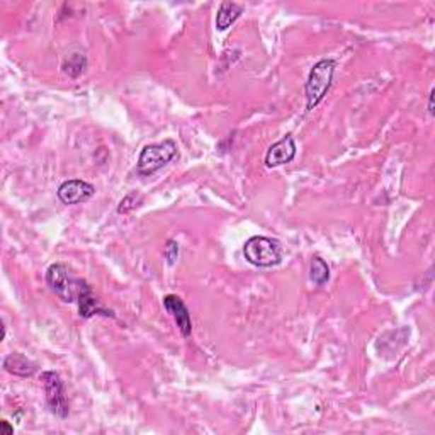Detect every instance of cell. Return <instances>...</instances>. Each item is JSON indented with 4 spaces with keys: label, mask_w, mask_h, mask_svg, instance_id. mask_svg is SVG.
Masks as SVG:
<instances>
[{
    "label": "cell",
    "mask_w": 435,
    "mask_h": 435,
    "mask_svg": "<svg viewBox=\"0 0 435 435\" xmlns=\"http://www.w3.org/2000/svg\"><path fill=\"white\" fill-rule=\"evenodd\" d=\"M41 378H43L46 403H48L50 412L58 418L69 417V401H66L65 386H63L60 376L54 373V371H46Z\"/></svg>",
    "instance_id": "5b68a950"
},
{
    "label": "cell",
    "mask_w": 435,
    "mask_h": 435,
    "mask_svg": "<svg viewBox=\"0 0 435 435\" xmlns=\"http://www.w3.org/2000/svg\"><path fill=\"white\" fill-rule=\"evenodd\" d=\"M46 282H48L50 289L65 303L77 301L83 286L87 284V281L75 277L70 272V269L63 264L50 265L48 270H46Z\"/></svg>",
    "instance_id": "7a4b0ae2"
},
{
    "label": "cell",
    "mask_w": 435,
    "mask_h": 435,
    "mask_svg": "<svg viewBox=\"0 0 435 435\" xmlns=\"http://www.w3.org/2000/svg\"><path fill=\"white\" fill-rule=\"evenodd\" d=\"M429 114L434 116V91H430L429 94Z\"/></svg>",
    "instance_id": "e0dca14e"
},
{
    "label": "cell",
    "mask_w": 435,
    "mask_h": 435,
    "mask_svg": "<svg viewBox=\"0 0 435 435\" xmlns=\"http://www.w3.org/2000/svg\"><path fill=\"white\" fill-rule=\"evenodd\" d=\"M294 157H296V141L291 134H286L267 150L265 166L269 168L286 166V163L293 162Z\"/></svg>",
    "instance_id": "52a82bcc"
},
{
    "label": "cell",
    "mask_w": 435,
    "mask_h": 435,
    "mask_svg": "<svg viewBox=\"0 0 435 435\" xmlns=\"http://www.w3.org/2000/svg\"><path fill=\"white\" fill-rule=\"evenodd\" d=\"M143 201L141 194L138 192H129L128 196H124L120 202V206H117V213L120 214H126L129 213V211H133L134 208H138L139 202Z\"/></svg>",
    "instance_id": "5bb4252c"
},
{
    "label": "cell",
    "mask_w": 435,
    "mask_h": 435,
    "mask_svg": "<svg viewBox=\"0 0 435 435\" xmlns=\"http://www.w3.org/2000/svg\"><path fill=\"white\" fill-rule=\"evenodd\" d=\"M0 430H2L4 435H12V434H14V427H12L7 420L0 422Z\"/></svg>",
    "instance_id": "2e32d148"
},
{
    "label": "cell",
    "mask_w": 435,
    "mask_h": 435,
    "mask_svg": "<svg viewBox=\"0 0 435 435\" xmlns=\"http://www.w3.org/2000/svg\"><path fill=\"white\" fill-rule=\"evenodd\" d=\"M310 277L316 286H325L330 279V269L322 257H313V260H311Z\"/></svg>",
    "instance_id": "4fadbf2b"
},
{
    "label": "cell",
    "mask_w": 435,
    "mask_h": 435,
    "mask_svg": "<svg viewBox=\"0 0 435 435\" xmlns=\"http://www.w3.org/2000/svg\"><path fill=\"white\" fill-rule=\"evenodd\" d=\"M177 157V145L172 139H166L162 143H153V145H146L139 153L137 168L138 174L151 175L163 168L167 163Z\"/></svg>",
    "instance_id": "277c9868"
},
{
    "label": "cell",
    "mask_w": 435,
    "mask_h": 435,
    "mask_svg": "<svg viewBox=\"0 0 435 435\" xmlns=\"http://www.w3.org/2000/svg\"><path fill=\"white\" fill-rule=\"evenodd\" d=\"M337 63L333 60H320L311 69L310 77L306 80L305 94H306V111H313V109L323 100L327 92L330 91L333 75H335Z\"/></svg>",
    "instance_id": "6da1fadb"
},
{
    "label": "cell",
    "mask_w": 435,
    "mask_h": 435,
    "mask_svg": "<svg viewBox=\"0 0 435 435\" xmlns=\"http://www.w3.org/2000/svg\"><path fill=\"white\" fill-rule=\"evenodd\" d=\"M86 69H87V58L83 57L82 53L70 54V57L66 58V60L63 62V65H62L63 74H66L71 79L80 77V75L86 71Z\"/></svg>",
    "instance_id": "7c38bea8"
},
{
    "label": "cell",
    "mask_w": 435,
    "mask_h": 435,
    "mask_svg": "<svg viewBox=\"0 0 435 435\" xmlns=\"http://www.w3.org/2000/svg\"><path fill=\"white\" fill-rule=\"evenodd\" d=\"M77 303H79L80 316H83V318H92V316H95V315L114 316L112 311L105 310V308L99 305V301H97L94 293H92V287L88 286V282L86 286H83V289H82V293H80Z\"/></svg>",
    "instance_id": "9c48e42d"
},
{
    "label": "cell",
    "mask_w": 435,
    "mask_h": 435,
    "mask_svg": "<svg viewBox=\"0 0 435 435\" xmlns=\"http://www.w3.org/2000/svg\"><path fill=\"white\" fill-rule=\"evenodd\" d=\"M163 306L166 310L170 313L172 318L179 328L182 337H191L192 333V322H191V315H189L187 306L184 305V301L175 294H168V296L163 298Z\"/></svg>",
    "instance_id": "ba28073f"
},
{
    "label": "cell",
    "mask_w": 435,
    "mask_h": 435,
    "mask_svg": "<svg viewBox=\"0 0 435 435\" xmlns=\"http://www.w3.org/2000/svg\"><path fill=\"white\" fill-rule=\"evenodd\" d=\"M95 194V187L92 184L86 182V180L80 179H71L63 182L58 187V199L63 204H80V202H86L91 199Z\"/></svg>",
    "instance_id": "8992f818"
},
{
    "label": "cell",
    "mask_w": 435,
    "mask_h": 435,
    "mask_svg": "<svg viewBox=\"0 0 435 435\" xmlns=\"http://www.w3.org/2000/svg\"><path fill=\"white\" fill-rule=\"evenodd\" d=\"M247 262L262 269L274 267L282 260V245L269 236H252L243 245Z\"/></svg>",
    "instance_id": "3957f363"
},
{
    "label": "cell",
    "mask_w": 435,
    "mask_h": 435,
    "mask_svg": "<svg viewBox=\"0 0 435 435\" xmlns=\"http://www.w3.org/2000/svg\"><path fill=\"white\" fill-rule=\"evenodd\" d=\"M4 369L7 373L19 376V378H31V376L36 374L37 366L33 361H29L28 357H24L23 354H11L4 359Z\"/></svg>",
    "instance_id": "30bf717a"
},
{
    "label": "cell",
    "mask_w": 435,
    "mask_h": 435,
    "mask_svg": "<svg viewBox=\"0 0 435 435\" xmlns=\"http://www.w3.org/2000/svg\"><path fill=\"white\" fill-rule=\"evenodd\" d=\"M243 7L238 6L235 2H223L219 6V11L216 14V28L219 31H226L231 24H235V21L242 16Z\"/></svg>",
    "instance_id": "8fae6325"
},
{
    "label": "cell",
    "mask_w": 435,
    "mask_h": 435,
    "mask_svg": "<svg viewBox=\"0 0 435 435\" xmlns=\"http://www.w3.org/2000/svg\"><path fill=\"white\" fill-rule=\"evenodd\" d=\"M163 255H166L168 265H174L177 262V257H179V243H177L175 240H168L166 250H163Z\"/></svg>",
    "instance_id": "9a60e30c"
}]
</instances>
